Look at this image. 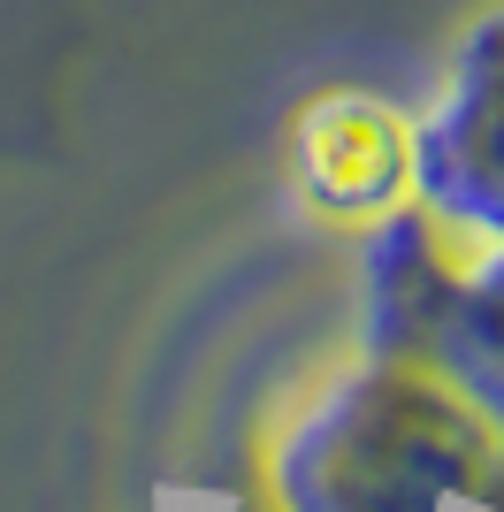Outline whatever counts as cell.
Segmentation results:
<instances>
[{
  "label": "cell",
  "mask_w": 504,
  "mask_h": 512,
  "mask_svg": "<svg viewBox=\"0 0 504 512\" xmlns=\"http://www.w3.org/2000/svg\"><path fill=\"white\" fill-rule=\"evenodd\" d=\"M298 176L329 214H367L405 176V123L367 92H329L298 115Z\"/></svg>",
  "instance_id": "1"
}]
</instances>
